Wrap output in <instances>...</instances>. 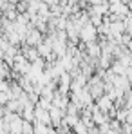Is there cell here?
Returning <instances> with one entry per match:
<instances>
[{"label": "cell", "mask_w": 132, "mask_h": 134, "mask_svg": "<svg viewBox=\"0 0 132 134\" xmlns=\"http://www.w3.org/2000/svg\"><path fill=\"white\" fill-rule=\"evenodd\" d=\"M96 105H98V109H100V111L109 112L110 109L116 105V103H114V100H112L109 94H107V96H101V98H98V100H96Z\"/></svg>", "instance_id": "7a4b0ae2"}, {"label": "cell", "mask_w": 132, "mask_h": 134, "mask_svg": "<svg viewBox=\"0 0 132 134\" xmlns=\"http://www.w3.org/2000/svg\"><path fill=\"white\" fill-rule=\"evenodd\" d=\"M98 27L94 25V24H87L85 27H82V33H80V38L85 42V44H90V42H94L96 40V36H98Z\"/></svg>", "instance_id": "6da1fadb"}]
</instances>
